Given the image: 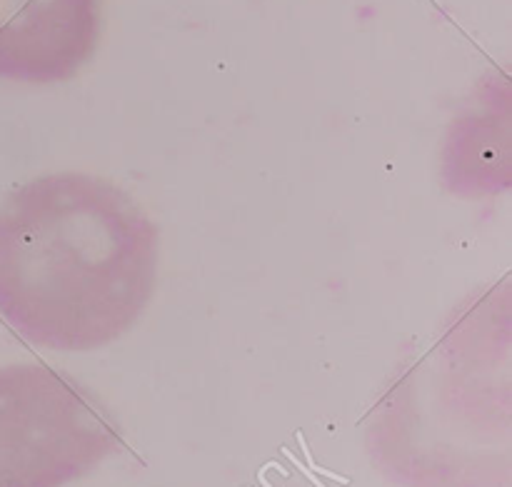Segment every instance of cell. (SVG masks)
Wrapping results in <instances>:
<instances>
[{
    "mask_svg": "<svg viewBox=\"0 0 512 487\" xmlns=\"http://www.w3.org/2000/svg\"><path fill=\"white\" fill-rule=\"evenodd\" d=\"M158 280V225L110 180L40 175L0 203V318L58 353L113 345Z\"/></svg>",
    "mask_w": 512,
    "mask_h": 487,
    "instance_id": "1",
    "label": "cell"
},
{
    "mask_svg": "<svg viewBox=\"0 0 512 487\" xmlns=\"http://www.w3.org/2000/svg\"><path fill=\"white\" fill-rule=\"evenodd\" d=\"M440 178L463 200L500 195L512 185V88L508 73L480 80L448 125Z\"/></svg>",
    "mask_w": 512,
    "mask_h": 487,
    "instance_id": "5",
    "label": "cell"
},
{
    "mask_svg": "<svg viewBox=\"0 0 512 487\" xmlns=\"http://www.w3.org/2000/svg\"><path fill=\"white\" fill-rule=\"evenodd\" d=\"M123 448L108 405L45 363L0 368V487H65Z\"/></svg>",
    "mask_w": 512,
    "mask_h": 487,
    "instance_id": "3",
    "label": "cell"
},
{
    "mask_svg": "<svg viewBox=\"0 0 512 487\" xmlns=\"http://www.w3.org/2000/svg\"><path fill=\"white\" fill-rule=\"evenodd\" d=\"M103 0H0V80L55 85L95 55Z\"/></svg>",
    "mask_w": 512,
    "mask_h": 487,
    "instance_id": "4",
    "label": "cell"
},
{
    "mask_svg": "<svg viewBox=\"0 0 512 487\" xmlns=\"http://www.w3.org/2000/svg\"><path fill=\"white\" fill-rule=\"evenodd\" d=\"M510 278L465 295L438 340L365 415V453L393 487H512Z\"/></svg>",
    "mask_w": 512,
    "mask_h": 487,
    "instance_id": "2",
    "label": "cell"
}]
</instances>
